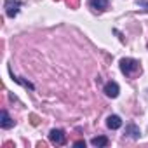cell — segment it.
Here are the masks:
<instances>
[{
	"instance_id": "obj_11",
	"label": "cell",
	"mask_w": 148,
	"mask_h": 148,
	"mask_svg": "<svg viewBox=\"0 0 148 148\" xmlns=\"http://www.w3.org/2000/svg\"><path fill=\"white\" fill-rule=\"evenodd\" d=\"M30 124H32V125H38V124H40V117L35 115V113H30Z\"/></svg>"
},
{
	"instance_id": "obj_10",
	"label": "cell",
	"mask_w": 148,
	"mask_h": 148,
	"mask_svg": "<svg viewBox=\"0 0 148 148\" xmlns=\"http://www.w3.org/2000/svg\"><path fill=\"white\" fill-rule=\"evenodd\" d=\"M64 2L70 9H79V5H80V0H64Z\"/></svg>"
},
{
	"instance_id": "obj_9",
	"label": "cell",
	"mask_w": 148,
	"mask_h": 148,
	"mask_svg": "<svg viewBox=\"0 0 148 148\" xmlns=\"http://www.w3.org/2000/svg\"><path fill=\"white\" fill-rule=\"evenodd\" d=\"M108 143H110V141H108L106 136H96V138L91 139V145H92V146H106Z\"/></svg>"
},
{
	"instance_id": "obj_4",
	"label": "cell",
	"mask_w": 148,
	"mask_h": 148,
	"mask_svg": "<svg viewBox=\"0 0 148 148\" xmlns=\"http://www.w3.org/2000/svg\"><path fill=\"white\" fill-rule=\"evenodd\" d=\"M119 91H120V89H119V84H117V82L112 80V82H106V84H105V94H106L108 98H117V96H119Z\"/></svg>"
},
{
	"instance_id": "obj_12",
	"label": "cell",
	"mask_w": 148,
	"mask_h": 148,
	"mask_svg": "<svg viewBox=\"0 0 148 148\" xmlns=\"http://www.w3.org/2000/svg\"><path fill=\"white\" fill-rule=\"evenodd\" d=\"M73 146H77V148L84 146V148H86V141H84V139H79V141H75V143H73Z\"/></svg>"
},
{
	"instance_id": "obj_8",
	"label": "cell",
	"mask_w": 148,
	"mask_h": 148,
	"mask_svg": "<svg viewBox=\"0 0 148 148\" xmlns=\"http://www.w3.org/2000/svg\"><path fill=\"white\" fill-rule=\"evenodd\" d=\"M125 134H129L131 138L138 139V138L141 136V131H139V127H136L134 124H131V125H127V127H125Z\"/></svg>"
},
{
	"instance_id": "obj_1",
	"label": "cell",
	"mask_w": 148,
	"mask_h": 148,
	"mask_svg": "<svg viewBox=\"0 0 148 148\" xmlns=\"http://www.w3.org/2000/svg\"><path fill=\"white\" fill-rule=\"evenodd\" d=\"M120 70H122L124 75L131 77V75H134V73L139 70V63L136 59H132V58H122L120 59Z\"/></svg>"
},
{
	"instance_id": "obj_6",
	"label": "cell",
	"mask_w": 148,
	"mask_h": 148,
	"mask_svg": "<svg viewBox=\"0 0 148 148\" xmlns=\"http://www.w3.org/2000/svg\"><path fill=\"white\" fill-rule=\"evenodd\" d=\"M106 125H108L110 129H119V127L122 125V120H120L119 115H110V117L106 119Z\"/></svg>"
},
{
	"instance_id": "obj_2",
	"label": "cell",
	"mask_w": 148,
	"mask_h": 148,
	"mask_svg": "<svg viewBox=\"0 0 148 148\" xmlns=\"http://www.w3.org/2000/svg\"><path fill=\"white\" fill-rule=\"evenodd\" d=\"M19 7H21V2H18V0H5V4H4L5 14L9 18H14L19 12Z\"/></svg>"
},
{
	"instance_id": "obj_7",
	"label": "cell",
	"mask_w": 148,
	"mask_h": 148,
	"mask_svg": "<svg viewBox=\"0 0 148 148\" xmlns=\"http://www.w3.org/2000/svg\"><path fill=\"white\" fill-rule=\"evenodd\" d=\"M108 4H110V0H91V7L94 11H105L108 9Z\"/></svg>"
},
{
	"instance_id": "obj_5",
	"label": "cell",
	"mask_w": 148,
	"mask_h": 148,
	"mask_svg": "<svg viewBox=\"0 0 148 148\" xmlns=\"http://www.w3.org/2000/svg\"><path fill=\"white\" fill-rule=\"evenodd\" d=\"M14 125V120L9 117V113L5 110H2V113H0V127L2 129H11Z\"/></svg>"
},
{
	"instance_id": "obj_3",
	"label": "cell",
	"mask_w": 148,
	"mask_h": 148,
	"mask_svg": "<svg viewBox=\"0 0 148 148\" xmlns=\"http://www.w3.org/2000/svg\"><path fill=\"white\" fill-rule=\"evenodd\" d=\"M49 139H51L52 145H64L66 143V134L61 129H52L49 132Z\"/></svg>"
},
{
	"instance_id": "obj_13",
	"label": "cell",
	"mask_w": 148,
	"mask_h": 148,
	"mask_svg": "<svg viewBox=\"0 0 148 148\" xmlns=\"http://www.w3.org/2000/svg\"><path fill=\"white\" fill-rule=\"evenodd\" d=\"M56 2H58V0H56Z\"/></svg>"
}]
</instances>
